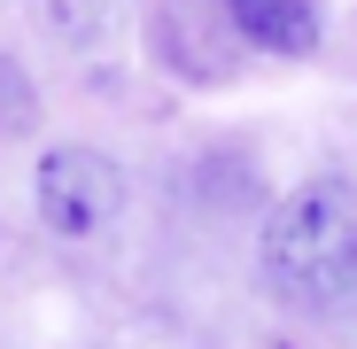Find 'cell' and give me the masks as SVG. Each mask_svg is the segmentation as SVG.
Listing matches in <instances>:
<instances>
[{
    "label": "cell",
    "instance_id": "6da1fadb",
    "mask_svg": "<svg viewBox=\"0 0 357 349\" xmlns=\"http://www.w3.org/2000/svg\"><path fill=\"white\" fill-rule=\"evenodd\" d=\"M264 287L287 311H342L357 295V187L303 179L264 217Z\"/></svg>",
    "mask_w": 357,
    "mask_h": 349
},
{
    "label": "cell",
    "instance_id": "7a4b0ae2",
    "mask_svg": "<svg viewBox=\"0 0 357 349\" xmlns=\"http://www.w3.org/2000/svg\"><path fill=\"white\" fill-rule=\"evenodd\" d=\"M31 202L54 241H93V233L125 210V171L101 148H47L31 171Z\"/></svg>",
    "mask_w": 357,
    "mask_h": 349
},
{
    "label": "cell",
    "instance_id": "3957f363",
    "mask_svg": "<svg viewBox=\"0 0 357 349\" xmlns=\"http://www.w3.org/2000/svg\"><path fill=\"white\" fill-rule=\"evenodd\" d=\"M155 54L195 86H225L249 63V39H241L225 0H163L155 8Z\"/></svg>",
    "mask_w": 357,
    "mask_h": 349
},
{
    "label": "cell",
    "instance_id": "277c9868",
    "mask_svg": "<svg viewBox=\"0 0 357 349\" xmlns=\"http://www.w3.org/2000/svg\"><path fill=\"white\" fill-rule=\"evenodd\" d=\"M233 24H241L249 54H280V63H303V54H319V0H225Z\"/></svg>",
    "mask_w": 357,
    "mask_h": 349
},
{
    "label": "cell",
    "instance_id": "5b68a950",
    "mask_svg": "<svg viewBox=\"0 0 357 349\" xmlns=\"http://www.w3.org/2000/svg\"><path fill=\"white\" fill-rule=\"evenodd\" d=\"M31 125H39V93H31V78H24L16 54H0V140L31 132Z\"/></svg>",
    "mask_w": 357,
    "mask_h": 349
}]
</instances>
